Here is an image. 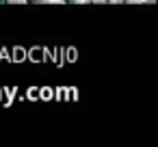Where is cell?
<instances>
[{"label":"cell","mask_w":158,"mask_h":147,"mask_svg":"<svg viewBox=\"0 0 158 147\" xmlns=\"http://www.w3.org/2000/svg\"><path fill=\"white\" fill-rule=\"evenodd\" d=\"M9 2H11V5H18V2H20V5H22L24 0H9Z\"/></svg>","instance_id":"cell-3"},{"label":"cell","mask_w":158,"mask_h":147,"mask_svg":"<svg viewBox=\"0 0 158 147\" xmlns=\"http://www.w3.org/2000/svg\"><path fill=\"white\" fill-rule=\"evenodd\" d=\"M130 5H139V2H156V0H126Z\"/></svg>","instance_id":"cell-1"},{"label":"cell","mask_w":158,"mask_h":147,"mask_svg":"<svg viewBox=\"0 0 158 147\" xmlns=\"http://www.w3.org/2000/svg\"><path fill=\"white\" fill-rule=\"evenodd\" d=\"M108 2H121V0H108Z\"/></svg>","instance_id":"cell-5"},{"label":"cell","mask_w":158,"mask_h":147,"mask_svg":"<svg viewBox=\"0 0 158 147\" xmlns=\"http://www.w3.org/2000/svg\"><path fill=\"white\" fill-rule=\"evenodd\" d=\"M91 2H106V0H91Z\"/></svg>","instance_id":"cell-4"},{"label":"cell","mask_w":158,"mask_h":147,"mask_svg":"<svg viewBox=\"0 0 158 147\" xmlns=\"http://www.w3.org/2000/svg\"><path fill=\"white\" fill-rule=\"evenodd\" d=\"M39 2H44V5H48V2H54V5H61V0H39Z\"/></svg>","instance_id":"cell-2"}]
</instances>
